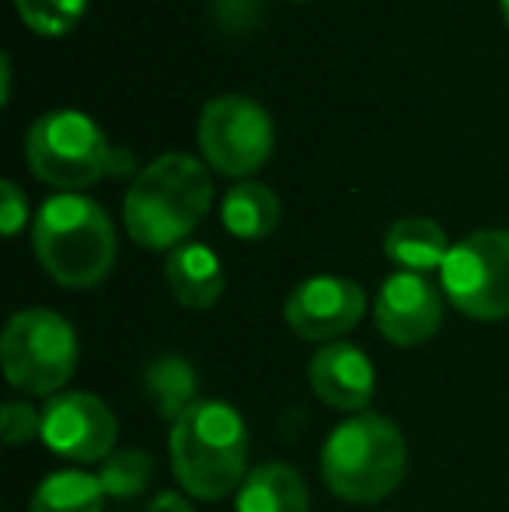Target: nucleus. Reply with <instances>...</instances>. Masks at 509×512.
Here are the masks:
<instances>
[{
  "mask_svg": "<svg viewBox=\"0 0 509 512\" xmlns=\"http://www.w3.org/2000/svg\"><path fill=\"white\" fill-rule=\"evenodd\" d=\"M32 248L42 272L63 290H91L116 269L119 237L112 216L81 192H56L32 220Z\"/></svg>",
  "mask_w": 509,
  "mask_h": 512,
  "instance_id": "2",
  "label": "nucleus"
},
{
  "mask_svg": "<svg viewBox=\"0 0 509 512\" xmlns=\"http://www.w3.org/2000/svg\"><path fill=\"white\" fill-rule=\"evenodd\" d=\"M377 331L398 349L429 342L443 324V290L419 272H391L374 300Z\"/></svg>",
  "mask_w": 509,
  "mask_h": 512,
  "instance_id": "11",
  "label": "nucleus"
},
{
  "mask_svg": "<svg viewBox=\"0 0 509 512\" xmlns=\"http://www.w3.org/2000/svg\"><path fill=\"white\" fill-rule=\"evenodd\" d=\"M147 512H196V506L185 492H157Z\"/></svg>",
  "mask_w": 509,
  "mask_h": 512,
  "instance_id": "24",
  "label": "nucleus"
},
{
  "mask_svg": "<svg viewBox=\"0 0 509 512\" xmlns=\"http://www.w3.org/2000/svg\"><path fill=\"white\" fill-rule=\"evenodd\" d=\"M234 512H311V492L297 467L269 460L248 471Z\"/></svg>",
  "mask_w": 509,
  "mask_h": 512,
  "instance_id": "14",
  "label": "nucleus"
},
{
  "mask_svg": "<svg viewBox=\"0 0 509 512\" xmlns=\"http://www.w3.org/2000/svg\"><path fill=\"white\" fill-rule=\"evenodd\" d=\"M213 206V175L192 154L171 150L136 171L123 199V223L133 244L175 251L189 241Z\"/></svg>",
  "mask_w": 509,
  "mask_h": 512,
  "instance_id": "1",
  "label": "nucleus"
},
{
  "mask_svg": "<svg viewBox=\"0 0 509 512\" xmlns=\"http://www.w3.org/2000/svg\"><path fill=\"white\" fill-rule=\"evenodd\" d=\"M199 150L210 171L224 178H252L276 150V126L262 102L248 95H217L199 112Z\"/></svg>",
  "mask_w": 509,
  "mask_h": 512,
  "instance_id": "7",
  "label": "nucleus"
},
{
  "mask_svg": "<svg viewBox=\"0 0 509 512\" xmlns=\"http://www.w3.org/2000/svg\"><path fill=\"white\" fill-rule=\"evenodd\" d=\"M283 220V203L265 182L245 178V182H234L224 192V203H220V223L227 227V234L238 237V241H262Z\"/></svg>",
  "mask_w": 509,
  "mask_h": 512,
  "instance_id": "16",
  "label": "nucleus"
},
{
  "mask_svg": "<svg viewBox=\"0 0 509 512\" xmlns=\"http://www.w3.org/2000/svg\"><path fill=\"white\" fill-rule=\"evenodd\" d=\"M408 471V446L401 429L377 411L349 415L328 432L321 446V481L342 502L374 506L398 492Z\"/></svg>",
  "mask_w": 509,
  "mask_h": 512,
  "instance_id": "4",
  "label": "nucleus"
},
{
  "mask_svg": "<svg viewBox=\"0 0 509 512\" xmlns=\"http://www.w3.org/2000/svg\"><path fill=\"white\" fill-rule=\"evenodd\" d=\"M25 161L39 182L60 192H81L129 168L102 126L77 108H53L28 126Z\"/></svg>",
  "mask_w": 509,
  "mask_h": 512,
  "instance_id": "5",
  "label": "nucleus"
},
{
  "mask_svg": "<svg viewBox=\"0 0 509 512\" xmlns=\"http://www.w3.org/2000/svg\"><path fill=\"white\" fill-rule=\"evenodd\" d=\"M499 7H503V18H506V25H509V0H499Z\"/></svg>",
  "mask_w": 509,
  "mask_h": 512,
  "instance_id": "26",
  "label": "nucleus"
},
{
  "mask_svg": "<svg viewBox=\"0 0 509 512\" xmlns=\"http://www.w3.org/2000/svg\"><path fill=\"white\" fill-rule=\"evenodd\" d=\"M77 331L49 307H25L11 314L0 338V363L14 391L53 398L77 370Z\"/></svg>",
  "mask_w": 509,
  "mask_h": 512,
  "instance_id": "6",
  "label": "nucleus"
},
{
  "mask_svg": "<svg viewBox=\"0 0 509 512\" xmlns=\"http://www.w3.org/2000/svg\"><path fill=\"white\" fill-rule=\"evenodd\" d=\"M367 314V293L346 276H311L290 290L283 317L304 342H339Z\"/></svg>",
  "mask_w": 509,
  "mask_h": 512,
  "instance_id": "10",
  "label": "nucleus"
},
{
  "mask_svg": "<svg viewBox=\"0 0 509 512\" xmlns=\"http://www.w3.org/2000/svg\"><path fill=\"white\" fill-rule=\"evenodd\" d=\"M105 499L109 495H105L98 474L67 467V471H53L39 481L28 512H105Z\"/></svg>",
  "mask_w": 509,
  "mask_h": 512,
  "instance_id": "18",
  "label": "nucleus"
},
{
  "mask_svg": "<svg viewBox=\"0 0 509 512\" xmlns=\"http://www.w3.org/2000/svg\"><path fill=\"white\" fill-rule=\"evenodd\" d=\"M262 14V0H213V18L227 28H248Z\"/></svg>",
  "mask_w": 509,
  "mask_h": 512,
  "instance_id": "23",
  "label": "nucleus"
},
{
  "mask_svg": "<svg viewBox=\"0 0 509 512\" xmlns=\"http://www.w3.org/2000/svg\"><path fill=\"white\" fill-rule=\"evenodd\" d=\"M447 300L471 321L509 317V230H475L450 248L440 269Z\"/></svg>",
  "mask_w": 509,
  "mask_h": 512,
  "instance_id": "8",
  "label": "nucleus"
},
{
  "mask_svg": "<svg viewBox=\"0 0 509 512\" xmlns=\"http://www.w3.org/2000/svg\"><path fill=\"white\" fill-rule=\"evenodd\" d=\"M98 481L109 499H136L154 481V457L147 450H116L109 460L98 464Z\"/></svg>",
  "mask_w": 509,
  "mask_h": 512,
  "instance_id": "19",
  "label": "nucleus"
},
{
  "mask_svg": "<svg viewBox=\"0 0 509 512\" xmlns=\"http://www.w3.org/2000/svg\"><path fill=\"white\" fill-rule=\"evenodd\" d=\"M143 394L164 422H178L196 401H203L196 366L178 352H164V356L150 359L143 370Z\"/></svg>",
  "mask_w": 509,
  "mask_h": 512,
  "instance_id": "17",
  "label": "nucleus"
},
{
  "mask_svg": "<svg viewBox=\"0 0 509 512\" xmlns=\"http://www.w3.org/2000/svg\"><path fill=\"white\" fill-rule=\"evenodd\" d=\"M0 67H4V74H0V81H4V102H11V56H0Z\"/></svg>",
  "mask_w": 509,
  "mask_h": 512,
  "instance_id": "25",
  "label": "nucleus"
},
{
  "mask_svg": "<svg viewBox=\"0 0 509 512\" xmlns=\"http://www.w3.org/2000/svg\"><path fill=\"white\" fill-rule=\"evenodd\" d=\"M14 7L32 32L56 39V35L74 32L77 21L88 11V0H14Z\"/></svg>",
  "mask_w": 509,
  "mask_h": 512,
  "instance_id": "20",
  "label": "nucleus"
},
{
  "mask_svg": "<svg viewBox=\"0 0 509 512\" xmlns=\"http://www.w3.org/2000/svg\"><path fill=\"white\" fill-rule=\"evenodd\" d=\"M450 248L454 244H450L447 230L436 220H429V216H401L384 234V255L401 272H419V276H426L433 269L440 272Z\"/></svg>",
  "mask_w": 509,
  "mask_h": 512,
  "instance_id": "15",
  "label": "nucleus"
},
{
  "mask_svg": "<svg viewBox=\"0 0 509 512\" xmlns=\"http://www.w3.org/2000/svg\"><path fill=\"white\" fill-rule=\"evenodd\" d=\"M42 443L70 464H102L116 453V411L91 391H60L42 408Z\"/></svg>",
  "mask_w": 509,
  "mask_h": 512,
  "instance_id": "9",
  "label": "nucleus"
},
{
  "mask_svg": "<svg viewBox=\"0 0 509 512\" xmlns=\"http://www.w3.org/2000/svg\"><path fill=\"white\" fill-rule=\"evenodd\" d=\"M39 432H42V415L28 405V401L11 398L0 408V436H4L7 446L28 443V439H35Z\"/></svg>",
  "mask_w": 509,
  "mask_h": 512,
  "instance_id": "21",
  "label": "nucleus"
},
{
  "mask_svg": "<svg viewBox=\"0 0 509 512\" xmlns=\"http://www.w3.org/2000/svg\"><path fill=\"white\" fill-rule=\"evenodd\" d=\"M25 223H28V196L21 192L18 182L4 178L0 182V230L7 237H14Z\"/></svg>",
  "mask_w": 509,
  "mask_h": 512,
  "instance_id": "22",
  "label": "nucleus"
},
{
  "mask_svg": "<svg viewBox=\"0 0 509 512\" xmlns=\"http://www.w3.org/2000/svg\"><path fill=\"white\" fill-rule=\"evenodd\" d=\"M307 384L321 405L360 415L370 408L377 394V373L370 356L353 342H328L318 345L307 366Z\"/></svg>",
  "mask_w": 509,
  "mask_h": 512,
  "instance_id": "12",
  "label": "nucleus"
},
{
  "mask_svg": "<svg viewBox=\"0 0 509 512\" xmlns=\"http://www.w3.org/2000/svg\"><path fill=\"white\" fill-rule=\"evenodd\" d=\"M164 283H168V293L185 310H210L227 290V276L217 251L199 241H185L175 251H168Z\"/></svg>",
  "mask_w": 509,
  "mask_h": 512,
  "instance_id": "13",
  "label": "nucleus"
},
{
  "mask_svg": "<svg viewBox=\"0 0 509 512\" xmlns=\"http://www.w3.org/2000/svg\"><path fill=\"white\" fill-rule=\"evenodd\" d=\"M171 474L185 495L217 502L248 478V425L227 401L203 398L168 432Z\"/></svg>",
  "mask_w": 509,
  "mask_h": 512,
  "instance_id": "3",
  "label": "nucleus"
}]
</instances>
